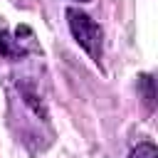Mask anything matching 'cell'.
<instances>
[{
    "label": "cell",
    "mask_w": 158,
    "mask_h": 158,
    "mask_svg": "<svg viewBox=\"0 0 158 158\" xmlns=\"http://www.w3.org/2000/svg\"><path fill=\"white\" fill-rule=\"evenodd\" d=\"M67 25L72 37L77 40V44L99 64L101 62V52H104V32L101 27L79 7H67Z\"/></svg>",
    "instance_id": "1"
},
{
    "label": "cell",
    "mask_w": 158,
    "mask_h": 158,
    "mask_svg": "<svg viewBox=\"0 0 158 158\" xmlns=\"http://www.w3.org/2000/svg\"><path fill=\"white\" fill-rule=\"evenodd\" d=\"M27 52H30V49H27V47H22V44H20V40H12V37H10V32L0 30V54H2V57L20 59V57H25Z\"/></svg>",
    "instance_id": "2"
},
{
    "label": "cell",
    "mask_w": 158,
    "mask_h": 158,
    "mask_svg": "<svg viewBox=\"0 0 158 158\" xmlns=\"http://www.w3.org/2000/svg\"><path fill=\"white\" fill-rule=\"evenodd\" d=\"M138 89L143 94V101L148 109H153V99H156V91H153V77L151 74H141L138 77Z\"/></svg>",
    "instance_id": "3"
},
{
    "label": "cell",
    "mask_w": 158,
    "mask_h": 158,
    "mask_svg": "<svg viewBox=\"0 0 158 158\" xmlns=\"http://www.w3.org/2000/svg\"><path fill=\"white\" fill-rule=\"evenodd\" d=\"M128 158H158V148H156L151 141H141V143L131 151Z\"/></svg>",
    "instance_id": "4"
},
{
    "label": "cell",
    "mask_w": 158,
    "mask_h": 158,
    "mask_svg": "<svg viewBox=\"0 0 158 158\" xmlns=\"http://www.w3.org/2000/svg\"><path fill=\"white\" fill-rule=\"evenodd\" d=\"M25 104H27V106H32V111H35L37 116H42V118L47 121V109L42 106V101H37V96H35V94L25 91Z\"/></svg>",
    "instance_id": "5"
},
{
    "label": "cell",
    "mask_w": 158,
    "mask_h": 158,
    "mask_svg": "<svg viewBox=\"0 0 158 158\" xmlns=\"http://www.w3.org/2000/svg\"><path fill=\"white\" fill-rule=\"evenodd\" d=\"M79 2H91V0H79Z\"/></svg>",
    "instance_id": "6"
}]
</instances>
